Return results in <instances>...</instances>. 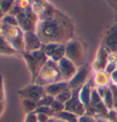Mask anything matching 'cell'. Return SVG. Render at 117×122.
Returning <instances> with one entry per match:
<instances>
[{
    "label": "cell",
    "instance_id": "obj_1",
    "mask_svg": "<svg viewBox=\"0 0 117 122\" xmlns=\"http://www.w3.org/2000/svg\"><path fill=\"white\" fill-rule=\"evenodd\" d=\"M35 32L42 44H63L71 38L72 28L65 18L54 17L50 15L37 24Z\"/></svg>",
    "mask_w": 117,
    "mask_h": 122
},
{
    "label": "cell",
    "instance_id": "obj_2",
    "mask_svg": "<svg viewBox=\"0 0 117 122\" xmlns=\"http://www.w3.org/2000/svg\"><path fill=\"white\" fill-rule=\"evenodd\" d=\"M61 81H64V80L58 68L57 63L49 59L41 68V70L39 73V76H37L34 83L39 86H45L49 84Z\"/></svg>",
    "mask_w": 117,
    "mask_h": 122
},
{
    "label": "cell",
    "instance_id": "obj_3",
    "mask_svg": "<svg viewBox=\"0 0 117 122\" xmlns=\"http://www.w3.org/2000/svg\"><path fill=\"white\" fill-rule=\"evenodd\" d=\"M23 56L28 65L29 70L32 75V79L34 82L37 76H39V73L41 70V68L47 63L49 58L41 49L33 51V52H25L24 51Z\"/></svg>",
    "mask_w": 117,
    "mask_h": 122
},
{
    "label": "cell",
    "instance_id": "obj_4",
    "mask_svg": "<svg viewBox=\"0 0 117 122\" xmlns=\"http://www.w3.org/2000/svg\"><path fill=\"white\" fill-rule=\"evenodd\" d=\"M1 30L4 35V38L10 43L11 46L16 47L17 49L24 50V34L22 33L21 28L17 26H10L6 25H1Z\"/></svg>",
    "mask_w": 117,
    "mask_h": 122
},
{
    "label": "cell",
    "instance_id": "obj_5",
    "mask_svg": "<svg viewBox=\"0 0 117 122\" xmlns=\"http://www.w3.org/2000/svg\"><path fill=\"white\" fill-rule=\"evenodd\" d=\"M66 53L65 57L74 63L76 66H80L82 64V49L79 42L74 40L68 41L66 44Z\"/></svg>",
    "mask_w": 117,
    "mask_h": 122
},
{
    "label": "cell",
    "instance_id": "obj_6",
    "mask_svg": "<svg viewBox=\"0 0 117 122\" xmlns=\"http://www.w3.org/2000/svg\"><path fill=\"white\" fill-rule=\"evenodd\" d=\"M79 91L80 89L72 90V97L65 103V110L76 115L77 117H81L86 113V107L80 99Z\"/></svg>",
    "mask_w": 117,
    "mask_h": 122
},
{
    "label": "cell",
    "instance_id": "obj_7",
    "mask_svg": "<svg viewBox=\"0 0 117 122\" xmlns=\"http://www.w3.org/2000/svg\"><path fill=\"white\" fill-rule=\"evenodd\" d=\"M18 94L20 95L22 98H28V99L38 102L46 95V92L44 89V86L34 83L32 85L27 86L24 88L20 89L18 91Z\"/></svg>",
    "mask_w": 117,
    "mask_h": 122
},
{
    "label": "cell",
    "instance_id": "obj_8",
    "mask_svg": "<svg viewBox=\"0 0 117 122\" xmlns=\"http://www.w3.org/2000/svg\"><path fill=\"white\" fill-rule=\"evenodd\" d=\"M58 68L61 72V76L64 81L69 82L77 73V66L74 63H72L70 59L67 57H63L62 59L57 62Z\"/></svg>",
    "mask_w": 117,
    "mask_h": 122
},
{
    "label": "cell",
    "instance_id": "obj_9",
    "mask_svg": "<svg viewBox=\"0 0 117 122\" xmlns=\"http://www.w3.org/2000/svg\"><path fill=\"white\" fill-rule=\"evenodd\" d=\"M24 46L25 52H33L40 49L42 42L36 32H24Z\"/></svg>",
    "mask_w": 117,
    "mask_h": 122
},
{
    "label": "cell",
    "instance_id": "obj_10",
    "mask_svg": "<svg viewBox=\"0 0 117 122\" xmlns=\"http://www.w3.org/2000/svg\"><path fill=\"white\" fill-rule=\"evenodd\" d=\"M87 76H88V69L84 66H82L75 76L71 78L70 81L68 82L69 84V88H71V90H75V89H81L83 85H85L86 83Z\"/></svg>",
    "mask_w": 117,
    "mask_h": 122
},
{
    "label": "cell",
    "instance_id": "obj_11",
    "mask_svg": "<svg viewBox=\"0 0 117 122\" xmlns=\"http://www.w3.org/2000/svg\"><path fill=\"white\" fill-rule=\"evenodd\" d=\"M104 48L112 54H117V25L107 32L104 38Z\"/></svg>",
    "mask_w": 117,
    "mask_h": 122
},
{
    "label": "cell",
    "instance_id": "obj_12",
    "mask_svg": "<svg viewBox=\"0 0 117 122\" xmlns=\"http://www.w3.org/2000/svg\"><path fill=\"white\" fill-rule=\"evenodd\" d=\"M68 87H69L68 82L61 81L56 82V83H52V84H49V85L44 86V89H45V92H46L47 95H50V96L56 97L61 92L65 90Z\"/></svg>",
    "mask_w": 117,
    "mask_h": 122
},
{
    "label": "cell",
    "instance_id": "obj_13",
    "mask_svg": "<svg viewBox=\"0 0 117 122\" xmlns=\"http://www.w3.org/2000/svg\"><path fill=\"white\" fill-rule=\"evenodd\" d=\"M108 61H109L108 51L104 47H102L99 51V53H98V58L96 60V64H95L94 68L98 71L105 70L107 64H108Z\"/></svg>",
    "mask_w": 117,
    "mask_h": 122
},
{
    "label": "cell",
    "instance_id": "obj_14",
    "mask_svg": "<svg viewBox=\"0 0 117 122\" xmlns=\"http://www.w3.org/2000/svg\"><path fill=\"white\" fill-rule=\"evenodd\" d=\"M92 86L90 85V83H86L85 85H83L82 87L79 91V97L80 99L82 100L83 105L85 107H89L90 106V100H91V94H92Z\"/></svg>",
    "mask_w": 117,
    "mask_h": 122
},
{
    "label": "cell",
    "instance_id": "obj_15",
    "mask_svg": "<svg viewBox=\"0 0 117 122\" xmlns=\"http://www.w3.org/2000/svg\"><path fill=\"white\" fill-rule=\"evenodd\" d=\"M65 53H66V46L64 44H60L54 50L53 54L50 56V60H52L57 63L63 57H65Z\"/></svg>",
    "mask_w": 117,
    "mask_h": 122
},
{
    "label": "cell",
    "instance_id": "obj_16",
    "mask_svg": "<svg viewBox=\"0 0 117 122\" xmlns=\"http://www.w3.org/2000/svg\"><path fill=\"white\" fill-rule=\"evenodd\" d=\"M22 105H23V107L27 112V114H28V113H30V112H34L37 109L38 102L28 99V98H22Z\"/></svg>",
    "mask_w": 117,
    "mask_h": 122
},
{
    "label": "cell",
    "instance_id": "obj_17",
    "mask_svg": "<svg viewBox=\"0 0 117 122\" xmlns=\"http://www.w3.org/2000/svg\"><path fill=\"white\" fill-rule=\"evenodd\" d=\"M71 97H72V90H71V88L68 87L65 90L61 92L55 98H56L57 100H59L60 102H61V103H64L65 104L67 101H69L71 99Z\"/></svg>",
    "mask_w": 117,
    "mask_h": 122
},
{
    "label": "cell",
    "instance_id": "obj_18",
    "mask_svg": "<svg viewBox=\"0 0 117 122\" xmlns=\"http://www.w3.org/2000/svg\"><path fill=\"white\" fill-rule=\"evenodd\" d=\"M1 22L3 25H10V26H17L18 25V21L15 15H6L3 16L1 19Z\"/></svg>",
    "mask_w": 117,
    "mask_h": 122
},
{
    "label": "cell",
    "instance_id": "obj_19",
    "mask_svg": "<svg viewBox=\"0 0 117 122\" xmlns=\"http://www.w3.org/2000/svg\"><path fill=\"white\" fill-rule=\"evenodd\" d=\"M16 49L12 48L8 44L7 41L2 36H0V53H14Z\"/></svg>",
    "mask_w": 117,
    "mask_h": 122
},
{
    "label": "cell",
    "instance_id": "obj_20",
    "mask_svg": "<svg viewBox=\"0 0 117 122\" xmlns=\"http://www.w3.org/2000/svg\"><path fill=\"white\" fill-rule=\"evenodd\" d=\"M55 97L50 96V95H45L44 97H42L41 99H39L38 101V107H40V106H45V107H50V105L52 104V102L54 101Z\"/></svg>",
    "mask_w": 117,
    "mask_h": 122
},
{
    "label": "cell",
    "instance_id": "obj_21",
    "mask_svg": "<svg viewBox=\"0 0 117 122\" xmlns=\"http://www.w3.org/2000/svg\"><path fill=\"white\" fill-rule=\"evenodd\" d=\"M50 107L51 109L54 111V113L57 114V113H60V112H62L65 110V104L61 103V102H60L55 98L54 101L52 102V104L50 105Z\"/></svg>",
    "mask_w": 117,
    "mask_h": 122
},
{
    "label": "cell",
    "instance_id": "obj_22",
    "mask_svg": "<svg viewBox=\"0 0 117 122\" xmlns=\"http://www.w3.org/2000/svg\"><path fill=\"white\" fill-rule=\"evenodd\" d=\"M35 112L36 113H43V114L48 115L49 117H54V116H55V113L51 109L50 107H45V106L38 107L37 109L35 110Z\"/></svg>",
    "mask_w": 117,
    "mask_h": 122
},
{
    "label": "cell",
    "instance_id": "obj_23",
    "mask_svg": "<svg viewBox=\"0 0 117 122\" xmlns=\"http://www.w3.org/2000/svg\"><path fill=\"white\" fill-rule=\"evenodd\" d=\"M14 0H0V8L5 14L10 9L11 5H13Z\"/></svg>",
    "mask_w": 117,
    "mask_h": 122
},
{
    "label": "cell",
    "instance_id": "obj_24",
    "mask_svg": "<svg viewBox=\"0 0 117 122\" xmlns=\"http://www.w3.org/2000/svg\"><path fill=\"white\" fill-rule=\"evenodd\" d=\"M109 86L111 87V90L112 93V97H113V110L117 111V85L111 82L109 84Z\"/></svg>",
    "mask_w": 117,
    "mask_h": 122
},
{
    "label": "cell",
    "instance_id": "obj_25",
    "mask_svg": "<svg viewBox=\"0 0 117 122\" xmlns=\"http://www.w3.org/2000/svg\"><path fill=\"white\" fill-rule=\"evenodd\" d=\"M78 122H96V118L93 116L88 115V114H84L81 117H79V120Z\"/></svg>",
    "mask_w": 117,
    "mask_h": 122
},
{
    "label": "cell",
    "instance_id": "obj_26",
    "mask_svg": "<svg viewBox=\"0 0 117 122\" xmlns=\"http://www.w3.org/2000/svg\"><path fill=\"white\" fill-rule=\"evenodd\" d=\"M25 122H38V117H37V113L35 111L28 113L26 116Z\"/></svg>",
    "mask_w": 117,
    "mask_h": 122
},
{
    "label": "cell",
    "instance_id": "obj_27",
    "mask_svg": "<svg viewBox=\"0 0 117 122\" xmlns=\"http://www.w3.org/2000/svg\"><path fill=\"white\" fill-rule=\"evenodd\" d=\"M37 117H38V122H47L50 118V117L43 113H37Z\"/></svg>",
    "mask_w": 117,
    "mask_h": 122
},
{
    "label": "cell",
    "instance_id": "obj_28",
    "mask_svg": "<svg viewBox=\"0 0 117 122\" xmlns=\"http://www.w3.org/2000/svg\"><path fill=\"white\" fill-rule=\"evenodd\" d=\"M107 1L112 7V9L117 12V0H107Z\"/></svg>",
    "mask_w": 117,
    "mask_h": 122
},
{
    "label": "cell",
    "instance_id": "obj_29",
    "mask_svg": "<svg viewBox=\"0 0 117 122\" xmlns=\"http://www.w3.org/2000/svg\"><path fill=\"white\" fill-rule=\"evenodd\" d=\"M96 118V122H110V120L107 117H95Z\"/></svg>",
    "mask_w": 117,
    "mask_h": 122
},
{
    "label": "cell",
    "instance_id": "obj_30",
    "mask_svg": "<svg viewBox=\"0 0 117 122\" xmlns=\"http://www.w3.org/2000/svg\"><path fill=\"white\" fill-rule=\"evenodd\" d=\"M3 109H4V104H3L2 102H0V115H1V113L3 112Z\"/></svg>",
    "mask_w": 117,
    "mask_h": 122
},
{
    "label": "cell",
    "instance_id": "obj_31",
    "mask_svg": "<svg viewBox=\"0 0 117 122\" xmlns=\"http://www.w3.org/2000/svg\"><path fill=\"white\" fill-rule=\"evenodd\" d=\"M47 122H56V118L55 117H50Z\"/></svg>",
    "mask_w": 117,
    "mask_h": 122
},
{
    "label": "cell",
    "instance_id": "obj_32",
    "mask_svg": "<svg viewBox=\"0 0 117 122\" xmlns=\"http://www.w3.org/2000/svg\"><path fill=\"white\" fill-rule=\"evenodd\" d=\"M3 15H4V13L2 12V10H1V8H0V20L3 18Z\"/></svg>",
    "mask_w": 117,
    "mask_h": 122
},
{
    "label": "cell",
    "instance_id": "obj_33",
    "mask_svg": "<svg viewBox=\"0 0 117 122\" xmlns=\"http://www.w3.org/2000/svg\"><path fill=\"white\" fill-rule=\"evenodd\" d=\"M56 122H66V121H64V120H61V119H57V118H56Z\"/></svg>",
    "mask_w": 117,
    "mask_h": 122
}]
</instances>
